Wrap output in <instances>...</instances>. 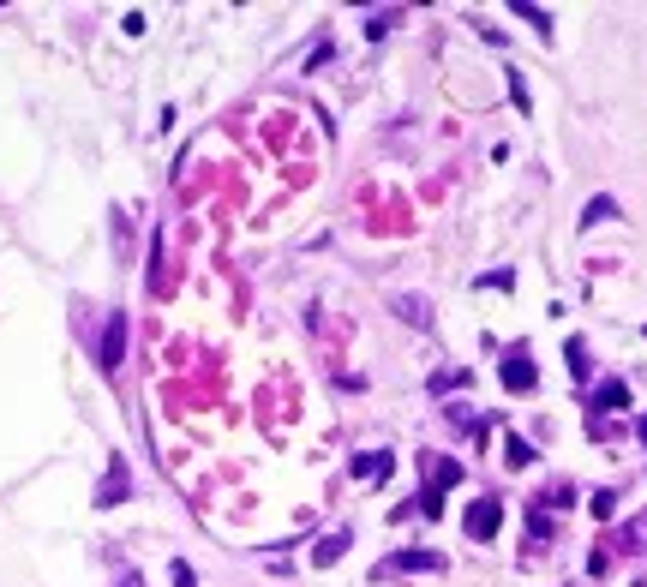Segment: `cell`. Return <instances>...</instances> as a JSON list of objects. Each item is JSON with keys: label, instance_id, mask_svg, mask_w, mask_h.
I'll list each match as a JSON object with an SVG mask.
<instances>
[{"label": "cell", "instance_id": "cell-15", "mask_svg": "<svg viewBox=\"0 0 647 587\" xmlns=\"http://www.w3.org/2000/svg\"><path fill=\"white\" fill-rule=\"evenodd\" d=\"M612 510H618V492H600V498H594V516H600V522H606V516H612Z\"/></svg>", "mask_w": 647, "mask_h": 587}, {"label": "cell", "instance_id": "cell-13", "mask_svg": "<svg viewBox=\"0 0 647 587\" xmlns=\"http://www.w3.org/2000/svg\"><path fill=\"white\" fill-rule=\"evenodd\" d=\"M390 24H396V12H372V18H366V36H384Z\"/></svg>", "mask_w": 647, "mask_h": 587}, {"label": "cell", "instance_id": "cell-17", "mask_svg": "<svg viewBox=\"0 0 647 587\" xmlns=\"http://www.w3.org/2000/svg\"><path fill=\"white\" fill-rule=\"evenodd\" d=\"M114 587H144V576H138V570H126V576H120Z\"/></svg>", "mask_w": 647, "mask_h": 587}, {"label": "cell", "instance_id": "cell-11", "mask_svg": "<svg viewBox=\"0 0 647 587\" xmlns=\"http://www.w3.org/2000/svg\"><path fill=\"white\" fill-rule=\"evenodd\" d=\"M414 564H420V570H438L444 558H432V552H402V558H396L390 570H414Z\"/></svg>", "mask_w": 647, "mask_h": 587}, {"label": "cell", "instance_id": "cell-1", "mask_svg": "<svg viewBox=\"0 0 647 587\" xmlns=\"http://www.w3.org/2000/svg\"><path fill=\"white\" fill-rule=\"evenodd\" d=\"M120 360H126V312H114L102 330V372H120Z\"/></svg>", "mask_w": 647, "mask_h": 587}, {"label": "cell", "instance_id": "cell-4", "mask_svg": "<svg viewBox=\"0 0 647 587\" xmlns=\"http://www.w3.org/2000/svg\"><path fill=\"white\" fill-rule=\"evenodd\" d=\"M534 378H540V372H534L528 348H510V360H504V384H510V390H534Z\"/></svg>", "mask_w": 647, "mask_h": 587}, {"label": "cell", "instance_id": "cell-5", "mask_svg": "<svg viewBox=\"0 0 647 587\" xmlns=\"http://www.w3.org/2000/svg\"><path fill=\"white\" fill-rule=\"evenodd\" d=\"M396 318H408L414 330H432V306L420 294H396Z\"/></svg>", "mask_w": 647, "mask_h": 587}, {"label": "cell", "instance_id": "cell-10", "mask_svg": "<svg viewBox=\"0 0 647 587\" xmlns=\"http://www.w3.org/2000/svg\"><path fill=\"white\" fill-rule=\"evenodd\" d=\"M504 462H510V468H528V462H534V450H528L522 438H504Z\"/></svg>", "mask_w": 647, "mask_h": 587}, {"label": "cell", "instance_id": "cell-9", "mask_svg": "<svg viewBox=\"0 0 647 587\" xmlns=\"http://www.w3.org/2000/svg\"><path fill=\"white\" fill-rule=\"evenodd\" d=\"M606 216H618V204H612V198H594V204L582 210V228H600Z\"/></svg>", "mask_w": 647, "mask_h": 587}, {"label": "cell", "instance_id": "cell-16", "mask_svg": "<svg viewBox=\"0 0 647 587\" xmlns=\"http://www.w3.org/2000/svg\"><path fill=\"white\" fill-rule=\"evenodd\" d=\"M168 582H174V587H192V570H186V564H168Z\"/></svg>", "mask_w": 647, "mask_h": 587}, {"label": "cell", "instance_id": "cell-18", "mask_svg": "<svg viewBox=\"0 0 647 587\" xmlns=\"http://www.w3.org/2000/svg\"><path fill=\"white\" fill-rule=\"evenodd\" d=\"M636 432H642V438H647V420H642V426H636Z\"/></svg>", "mask_w": 647, "mask_h": 587}, {"label": "cell", "instance_id": "cell-14", "mask_svg": "<svg viewBox=\"0 0 647 587\" xmlns=\"http://www.w3.org/2000/svg\"><path fill=\"white\" fill-rule=\"evenodd\" d=\"M570 372L588 378V348H582V342H570Z\"/></svg>", "mask_w": 647, "mask_h": 587}, {"label": "cell", "instance_id": "cell-7", "mask_svg": "<svg viewBox=\"0 0 647 587\" xmlns=\"http://www.w3.org/2000/svg\"><path fill=\"white\" fill-rule=\"evenodd\" d=\"M384 474H390V456H384V450H372V456L354 462V480H366V486H378Z\"/></svg>", "mask_w": 647, "mask_h": 587}, {"label": "cell", "instance_id": "cell-12", "mask_svg": "<svg viewBox=\"0 0 647 587\" xmlns=\"http://www.w3.org/2000/svg\"><path fill=\"white\" fill-rule=\"evenodd\" d=\"M516 12H522L528 24H540V30H552V12H546V6H528V0H516Z\"/></svg>", "mask_w": 647, "mask_h": 587}, {"label": "cell", "instance_id": "cell-3", "mask_svg": "<svg viewBox=\"0 0 647 587\" xmlns=\"http://www.w3.org/2000/svg\"><path fill=\"white\" fill-rule=\"evenodd\" d=\"M126 492H132V474H126V462L114 456V462H108V480L96 486V504H102V510H114V504H120Z\"/></svg>", "mask_w": 647, "mask_h": 587}, {"label": "cell", "instance_id": "cell-2", "mask_svg": "<svg viewBox=\"0 0 647 587\" xmlns=\"http://www.w3.org/2000/svg\"><path fill=\"white\" fill-rule=\"evenodd\" d=\"M498 528H504V504H498V498H480V504L468 510V534H474V540H492Z\"/></svg>", "mask_w": 647, "mask_h": 587}, {"label": "cell", "instance_id": "cell-8", "mask_svg": "<svg viewBox=\"0 0 647 587\" xmlns=\"http://www.w3.org/2000/svg\"><path fill=\"white\" fill-rule=\"evenodd\" d=\"M348 552V534H330V540H318V552H312V564H336Z\"/></svg>", "mask_w": 647, "mask_h": 587}, {"label": "cell", "instance_id": "cell-6", "mask_svg": "<svg viewBox=\"0 0 647 587\" xmlns=\"http://www.w3.org/2000/svg\"><path fill=\"white\" fill-rule=\"evenodd\" d=\"M594 408H606V414H618V408H630V390H624V378H606V384L594 390Z\"/></svg>", "mask_w": 647, "mask_h": 587}]
</instances>
